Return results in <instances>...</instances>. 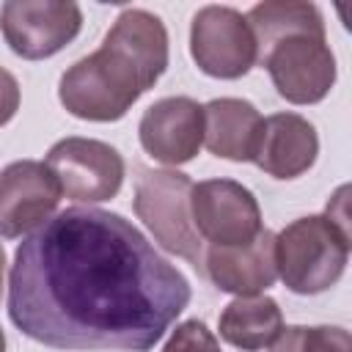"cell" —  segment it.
Returning <instances> with one entry per match:
<instances>
[{"mask_svg":"<svg viewBox=\"0 0 352 352\" xmlns=\"http://www.w3.org/2000/svg\"><path fill=\"white\" fill-rule=\"evenodd\" d=\"M190 302L187 278L118 212L69 206L28 234L8 316L52 349L148 352Z\"/></svg>","mask_w":352,"mask_h":352,"instance_id":"6da1fadb","label":"cell"},{"mask_svg":"<svg viewBox=\"0 0 352 352\" xmlns=\"http://www.w3.org/2000/svg\"><path fill=\"white\" fill-rule=\"evenodd\" d=\"M349 226L330 214L292 220L275 234V267L283 286L294 294H319L338 283L352 248Z\"/></svg>","mask_w":352,"mask_h":352,"instance_id":"7a4b0ae2","label":"cell"},{"mask_svg":"<svg viewBox=\"0 0 352 352\" xmlns=\"http://www.w3.org/2000/svg\"><path fill=\"white\" fill-rule=\"evenodd\" d=\"M154 88L118 50L102 47L72 63L58 82L60 104L82 121H118L126 110Z\"/></svg>","mask_w":352,"mask_h":352,"instance_id":"3957f363","label":"cell"},{"mask_svg":"<svg viewBox=\"0 0 352 352\" xmlns=\"http://www.w3.org/2000/svg\"><path fill=\"white\" fill-rule=\"evenodd\" d=\"M190 195H192V179L187 173L170 168L157 170L138 165L135 198H132L135 214L154 234L162 250L187 258L198 270V275H204L206 242L195 231Z\"/></svg>","mask_w":352,"mask_h":352,"instance_id":"277c9868","label":"cell"},{"mask_svg":"<svg viewBox=\"0 0 352 352\" xmlns=\"http://www.w3.org/2000/svg\"><path fill=\"white\" fill-rule=\"evenodd\" d=\"M275 91L292 104H316L336 85V58L324 36L289 33L258 50Z\"/></svg>","mask_w":352,"mask_h":352,"instance_id":"5b68a950","label":"cell"},{"mask_svg":"<svg viewBox=\"0 0 352 352\" xmlns=\"http://www.w3.org/2000/svg\"><path fill=\"white\" fill-rule=\"evenodd\" d=\"M190 55L204 74L239 80L256 66L258 47L245 14L231 6H204L190 25Z\"/></svg>","mask_w":352,"mask_h":352,"instance_id":"8992f818","label":"cell"},{"mask_svg":"<svg viewBox=\"0 0 352 352\" xmlns=\"http://www.w3.org/2000/svg\"><path fill=\"white\" fill-rule=\"evenodd\" d=\"M44 165L58 179L60 195L82 204H99L118 195L124 184V157L104 140L63 138L50 151Z\"/></svg>","mask_w":352,"mask_h":352,"instance_id":"52a82bcc","label":"cell"},{"mask_svg":"<svg viewBox=\"0 0 352 352\" xmlns=\"http://www.w3.org/2000/svg\"><path fill=\"white\" fill-rule=\"evenodd\" d=\"M82 11L66 0H8L0 6V30L14 55L44 60L77 38Z\"/></svg>","mask_w":352,"mask_h":352,"instance_id":"ba28073f","label":"cell"},{"mask_svg":"<svg viewBox=\"0 0 352 352\" xmlns=\"http://www.w3.org/2000/svg\"><path fill=\"white\" fill-rule=\"evenodd\" d=\"M190 212L198 236L214 248L248 245L264 228L256 195L234 179H206L192 184Z\"/></svg>","mask_w":352,"mask_h":352,"instance_id":"9c48e42d","label":"cell"},{"mask_svg":"<svg viewBox=\"0 0 352 352\" xmlns=\"http://www.w3.org/2000/svg\"><path fill=\"white\" fill-rule=\"evenodd\" d=\"M60 187L38 160H16L0 170V236L16 239L41 228L58 209Z\"/></svg>","mask_w":352,"mask_h":352,"instance_id":"30bf717a","label":"cell"},{"mask_svg":"<svg viewBox=\"0 0 352 352\" xmlns=\"http://www.w3.org/2000/svg\"><path fill=\"white\" fill-rule=\"evenodd\" d=\"M140 146L162 165H184L204 146V104L190 96L157 99L138 124Z\"/></svg>","mask_w":352,"mask_h":352,"instance_id":"8fae6325","label":"cell"},{"mask_svg":"<svg viewBox=\"0 0 352 352\" xmlns=\"http://www.w3.org/2000/svg\"><path fill=\"white\" fill-rule=\"evenodd\" d=\"M204 278H209L220 292L236 297H250L270 289L278 280L275 234L270 228H261L258 236L248 245H234V248L206 245Z\"/></svg>","mask_w":352,"mask_h":352,"instance_id":"7c38bea8","label":"cell"},{"mask_svg":"<svg viewBox=\"0 0 352 352\" xmlns=\"http://www.w3.org/2000/svg\"><path fill=\"white\" fill-rule=\"evenodd\" d=\"M319 154V135L314 124L297 113H275L264 118V132L253 162L272 179L302 176Z\"/></svg>","mask_w":352,"mask_h":352,"instance_id":"4fadbf2b","label":"cell"},{"mask_svg":"<svg viewBox=\"0 0 352 352\" xmlns=\"http://www.w3.org/2000/svg\"><path fill=\"white\" fill-rule=\"evenodd\" d=\"M264 132L261 113L236 96H220L204 104V143L214 157L253 162Z\"/></svg>","mask_w":352,"mask_h":352,"instance_id":"5bb4252c","label":"cell"},{"mask_svg":"<svg viewBox=\"0 0 352 352\" xmlns=\"http://www.w3.org/2000/svg\"><path fill=\"white\" fill-rule=\"evenodd\" d=\"M220 338L242 352H258L272 346L283 330V314L278 302L267 294H250L231 300L217 322Z\"/></svg>","mask_w":352,"mask_h":352,"instance_id":"9a60e30c","label":"cell"},{"mask_svg":"<svg viewBox=\"0 0 352 352\" xmlns=\"http://www.w3.org/2000/svg\"><path fill=\"white\" fill-rule=\"evenodd\" d=\"M245 19L253 30L258 50H264L267 44H272L275 38L289 36V33L324 36L322 11L305 0H264V3H256L245 14Z\"/></svg>","mask_w":352,"mask_h":352,"instance_id":"2e32d148","label":"cell"},{"mask_svg":"<svg viewBox=\"0 0 352 352\" xmlns=\"http://www.w3.org/2000/svg\"><path fill=\"white\" fill-rule=\"evenodd\" d=\"M162 352H220L214 333L201 319H187L176 324L170 338L165 341Z\"/></svg>","mask_w":352,"mask_h":352,"instance_id":"e0dca14e","label":"cell"},{"mask_svg":"<svg viewBox=\"0 0 352 352\" xmlns=\"http://www.w3.org/2000/svg\"><path fill=\"white\" fill-rule=\"evenodd\" d=\"M302 352H349V333L336 324L302 327Z\"/></svg>","mask_w":352,"mask_h":352,"instance_id":"ac0fdd59","label":"cell"},{"mask_svg":"<svg viewBox=\"0 0 352 352\" xmlns=\"http://www.w3.org/2000/svg\"><path fill=\"white\" fill-rule=\"evenodd\" d=\"M19 99H22V94H19L16 77H14L8 69L0 66V126H6V124L16 116Z\"/></svg>","mask_w":352,"mask_h":352,"instance_id":"d6986e66","label":"cell"},{"mask_svg":"<svg viewBox=\"0 0 352 352\" xmlns=\"http://www.w3.org/2000/svg\"><path fill=\"white\" fill-rule=\"evenodd\" d=\"M270 352H302V324L283 327L280 336L272 341Z\"/></svg>","mask_w":352,"mask_h":352,"instance_id":"ffe728a7","label":"cell"},{"mask_svg":"<svg viewBox=\"0 0 352 352\" xmlns=\"http://www.w3.org/2000/svg\"><path fill=\"white\" fill-rule=\"evenodd\" d=\"M3 272H6V250L0 245V294H3Z\"/></svg>","mask_w":352,"mask_h":352,"instance_id":"44dd1931","label":"cell"},{"mask_svg":"<svg viewBox=\"0 0 352 352\" xmlns=\"http://www.w3.org/2000/svg\"><path fill=\"white\" fill-rule=\"evenodd\" d=\"M0 352H6V336H3V327H0Z\"/></svg>","mask_w":352,"mask_h":352,"instance_id":"7402d4cb","label":"cell"}]
</instances>
